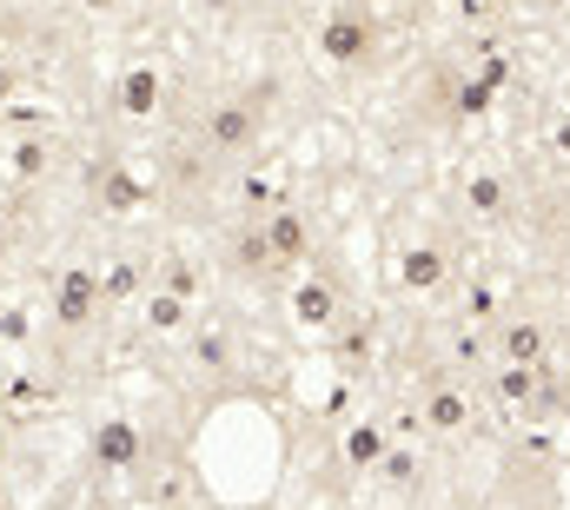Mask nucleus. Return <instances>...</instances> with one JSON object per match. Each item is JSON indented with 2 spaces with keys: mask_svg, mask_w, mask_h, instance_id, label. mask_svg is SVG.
Wrapping results in <instances>:
<instances>
[{
  "mask_svg": "<svg viewBox=\"0 0 570 510\" xmlns=\"http://www.w3.org/2000/svg\"><path fill=\"white\" fill-rule=\"evenodd\" d=\"M114 107H120L127 120H153V107H159V73H153V67H127L120 87H114Z\"/></svg>",
  "mask_w": 570,
  "mask_h": 510,
  "instance_id": "f257e3e1",
  "label": "nucleus"
},
{
  "mask_svg": "<svg viewBox=\"0 0 570 510\" xmlns=\"http://www.w3.org/2000/svg\"><path fill=\"white\" fill-rule=\"evenodd\" d=\"M206 7H226V0H206Z\"/></svg>",
  "mask_w": 570,
  "mask_h": 510,
  "instance_id": "f03ea898",
  "label": "nucleus"
}]
</instances>
